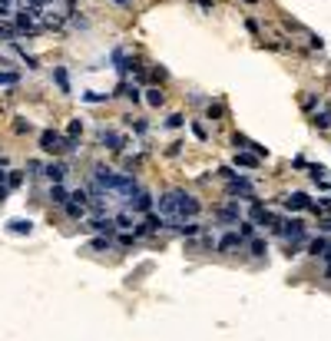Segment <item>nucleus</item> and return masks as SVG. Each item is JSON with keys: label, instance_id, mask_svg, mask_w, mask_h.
I'll return each instance as SVG.
<instances>
[{"label": "nucleus", "instance_id": "23", "mask_svg": "<svg viewBox=\"0 0 331 341\" xmlns=\"http://www.w3.org/2000/svg\"><path fill=\"white\" fill-rule=\"evenodd\" d=\"M311 123H315V126H318V129H328V126H331V113H328V110H321V113H315V116H311Z\"/></svg>", "mask_w": 331, "mask_h": 341}, {"label": "nucleus", "instance_id": "47", "mask_svg": "<svg viewBox=\"0 0 331 341\" xmlns=\"http://www.w3.org/2000/svg\"><path fill=\"white\" fill-rule=\"evenodd\" d=\"M3 182H7V172H3V169H0V186H3Z\"/></svg>", "mask_w": 331, "mask_h": 341}, {"label": "nucleus", "instance_id": "7", "mask_svg": "<svg viewBox=\"0 0 331 341\" xmlns=\"http://www.w3.org/2000/svg\"><path fill=\"white\" fill-rule=\"evenodd\" d=\"M126 206H129V212H143V215H146V212H153V196L139 189V192H136V196H132Z\"/></svg>", "mask_w": 331, "mask_h": 341}, {"label": "nucleus", "instance_id": "46", "mask_svg": "<svg viewBox=\"0 0 331 341\" xmlns=\"http://www.w3.org/2000/svg\"><path fill=\"white\" fill-rule=\"evenodd\" d=\"M7 192H10V186H0V202L7 199Z\"/></svg>", "mask_w": 331, "mask_h": 341}, {"label": "nucleus", "instance_id": "29", "mask_svg": "<svg viewBox=\"0 0 331 341\" xmlns=\"http://www.w3.org/2000/svg\"><path fill=\"white\" fill-rule=\"evenodd\" d=\"M308 176L315 179V182H321V179L328 176V169H325V166H321V163H315V166H311V169H308Z\"/></svg>", "mask_w": 331, "mask_h": 341}, {"label": "nucleus", "instance_id": "11", "mask_svg": "<svg viewBox=\"0 0 331 341\" xmlns=\"http://www.w3.org/2000/svg\"><path fill=\"white\" fill-rule=\"evenodd\" d=\"M215 215H219L222 222H239L242 219V209H239V202H229V206H219Z\"/></svg>", "mask_w": 331, "mask_h": 341}, {"label": "nucleus", "instance_id": "25", "mask_svg": "<svg viewBox=\"0 0 331 341\" xmlns=\"http://www.w3.org/2000/svg\"><path fill=\"white\" fill-rule=\"evenodd\" d=\"M80 136H83V123L70 120V126H66V139H80Z\"/></svg>", "mask_w": 331, "mask_h": 341}, {"label": "nucleus", "instance_id": "18", "mask_svg": "<svg viewBox=\"0 0 331 341\" xmlns=\"http://www.w3.org/2000/svg\"><path fill=\"white\" fill-rule=\"evenodd\" d=\"M120 96H126V99H132V103H139L143 99V89L139 86H129V83H120V89H116Z\"/></svg>", "mask_w": 331, "mask_h": 341}, {"label": "nucleus", "instance_id": "5", "mask_svg": "<svg viewBox=\"0 0 331 341\" xmlns=\"http://www.w3.org/2000/svg\"><path fill=\"white\" fill-rule=\"evenodd\" d=\"M159 229H166V219H163V215H156V212H146L143 225H136V229H132V235H136V239H143V235L159 232Z\"/></svg>", "mask_w": 331, "mask_h": 341}, {"label": "nucleus", "instance_id": "42", "mask_svg": "<svg viewBox=\"0 0 331 341\" xmlns=\"http://www.w3.org/2000/svg\"><path fill=\"white\" fill-rule=\"evenodd\" d=\"M315 103H318V96H305V99H301V106H305V110H311Z\"/></svg>", "mask_w": 331, "mask_h": 341}, {"label": "nucleus", "instance_id": "32", "mask_svg": "<svg viewBox=\"0 0 331 341\" xmlns=\"http://www.w3.org/2000/svg\"><path fill=\"white\" fill-rule=\"evenodd\" d=\"M182 123H186V116H182V113H172V116L166 120V126H169V129H179Z\"/></svg>", "mask_w": 331, "mask_h": 341}, {"label": "nucleus", "instance_id": "33", "mask_svg": "<svg viewBox=\"0 0 331 341\" xmlns=\"http://www.w3.org/2000/svg\"><path fill=\"white\" fill-rule=\"evenodd\" d=\"M20 182H23V172H7V186L10 189H17Z\"/></svg>", "mask_w": 331, "mask_h": 341}, {"label": "nucleus", "instance_id": "19", "mask_svg": "<svg viewBox=\"0 0 331 341\" xmlns=\"http://www.w3.org/2000/svg\"><path fill=\"white\" fill-rule=\"evenodd\" d=\"M53 80H56V86H60V93H70V73H66L63 66L53 70Z\"/></svg>", "mask_w": 331, "mask_h": 341}, {"label": "nucleus", "instance_id": "38", "mask_svg": "<svg viewBox=\"0 0 331 341\" xmlns=\"http://www.w3.org/2000/svg\"><path fill=\"white\" fill-rule=\"evenodd\" d=\"M13 37H17V30H10V27L0 23V40H13Z\"/></svg>", "mask_w": 331, "mask_h": 341}, {"label": "nucleus", "instance_id": "51", "mask_svg": "<svg viewBox=\"0 0 331 341\" xmlns=\"http://www.w3.org/2000/svg\"><path fill=\"white\" fill-rule=\"evenodd\" d=\"M248 3H255V0H248Z\"/></svg>", "mask_w": 331, "mask_h": 341}, {"label": "nucleus", "instance_id": "13", "mask_svg": "<svg viewBox=\"0 0 331 341\" xmlns=\"http://www.w3.org/2000/svg\"><path fill=\"white\" fill-rule=\"evenodd\" d=\"M242 242H245V239L239 235V232H229V235H222L219 242H215V249H219V252H232L235 245H242Z\"/></svg>", "mask_w": 331, "mask_h": 341}, {"label": "nucleus", "instance_id": "17", "mask_svg": "<svg viewBox=\"0 0 331 341\" xmlns=\"http://www.w3.org/2000/svg\"><path fill=\"white\" fill-rule=\"evenodd\" d=\"M50 202H56V206H66V202H70V192L63 189V182L50 186Z\"/></svg>", "mask_w": 331, "mask_h": 341}, {"label": "nucleus", "instance_id": "6", "mask_svg": "<svg viewBox=\"0 0 331 341\" xmlns=\"http://www.w3.org/2000/svg\"><path fill=\"white\" fill-rule=\"evenodd\" d=\"M225 192H229V196H242V199H255V196H252V182H248V179H242V176L229 179Z\"/></svg>", "mask_w": 331, "mask_h": 341}, {"label": "nucleus", "instance_id": "39", "mask_svg": "<svg viewBox=\"0 0 331 341\" xmlns=\"http://www.w3.org/2000/svg\"><path fill=\"white\" fill-rule=\"evenodd\" d=\"M219 176H222V179H235V176H239V172H235L232 166H222V169H219Z\"/></svg>", "mask_w": 331, "mask_h": 341}, {"label": "nucleus", "instance_id": "34", "mask_svg": "<svg viewBox=\"0 0 331 341\" xmlns=\"http://www.w3.org/2000/svg\"><path fill=\"white\" fill-rule=\"evenodd\" d=\"M30 129H33V126L27 120H13V132H20V136H23V132H30Z\"/></svg>", "mask_w": 331, "mask_h": 341}, {"label": "nucleus", "instance_id": "31", "mask_svg": "<svg viewBox=\"0 0 331 341\" xmlns=\"http://www.w3.org/2000/svg\"><path fill=\"white\" fill-rule=\"evenodd\" d=\"M206 110H209V120H222V116H225V106H222V103H209Z\"/></svg>", "mask_w": 331, "mask_h": 341}, {"label": "nucleus", "instance_id": "27", "mask_svg": "<svg viewBox=\"0 0 331 341\" xmlns=\"http://www.w3.org/2000/svg\"><path fill=\"white\" fill-rule=\"evenodd\" d=\"M20 83V73H7V70H0V86H17Z\"/></svg>", "mask_w": 331, "mask_h": 341}, {"label": "nucleus", "instance_id": "43", "mask_svg": "<svg viewBox=\"0 0 331 341\" xmlns=\"http://www.w3.org/2000/svg\"><path fill=\"white\" fill-rule=\"evenodd\" d=\"M27 169H30V176H37V172H40V163H37V159H30V163H27Z\"/></svg>", "mask_w": 331, "mask_h": 341}, {"label": "nucleus", "instance_id": "22", "mask_svg": "<svg viewBox=\"0 0 331 341\" xmlns=\"http://www.w3.org/2000/svg\"><path fill=\"white\" fill-rule=\"evenodd\" d=\"M308 252H311V255H325V252H328V239H321V235H318V239H311V242H308Z\"/></svg>", "mask_w": 331, "mask_h": 341}, {"label": "nucleus", "instance_id": "45", "mask_svg": "<svg viewBox=\"0 0 331 341\" xmlns=\"http://www.w3.org/2000/svg\"><path fill=\"white\" fill-rule=\"evenodd\" d=\"M199 7H202V10H212V0H199Z\"/></svg>", "mask_w": 331, "mask_h": 341}, {"label": "nucleus", "instance_id": "4", "mask_svg": "<svg viewBox=\"0 0 331 341\" xmlns=\"http://www.w3.org/2000/svg\"><path fill=\"white\" fill-rule=\"evenodd\" d=\"M96 143L103 146V149H113V153H120L123 146H126V136L116 129H96Z\"/></svg>", "mask_w": 331, "mask_h": 341}, {"label": "nucleus", "instance_id": "21", "mask_svg": "<svg viewBox=\"0 0 331 341\" xmlns=\"http://www.w3.org/2000/svg\"><path fill=\"white\" fill-rule=\"evenodd\" d=\"M235 225H239V235H242V239H252L255 235V222L252 219H239Z\"/></svg>", "mask_w": 331, "mask_h": 341}, {"label": "nucleus", "instance_id": "8", "mask_svg": "<svg viewBox=\"0 0 331 341\" xmlns=\"http://www.w3.org/2000/svg\"><path fill=\"white\" fill-rule=\"evenodd\" d=\"M89 229L99 232V235H113L116 232V219L113 215H96V219H89Z\"/></svg>", "mask_w": 331, "mask_h": 341}, {"label": "nucleus", "instance_id": "16", "mask_svg": "<svg viewBox=\"0 0 331 341\" xmlns=\"http://www.w3.org/2000/svg\"><path fill=\"white\" fill-rule=\"evenodd\" d=\"M33 222L30 219H10L7 222V232H13V235H30Z\"/></svg>", "mask_w": 331, "mask_h": 341}, {"label": "nucleus", "instance_id": "20", "mask_svg": "<svg viewBox=\"0 0 331 341\" xmlns=\"http://www.w3.org/2000/svg\"><path fill=\"white\" fill-rule=\"evenodd\" d=\"M146 103H149V106H156V110H159V106H163V103H166V96H163V89H159V86H153V89H146Z\"/></svg>", "mask_w": 331, "mask_h": 341}, {"label": "nucleus", "instance_id": "44", "mask_svg": "<svg viewBox=\"0 0 331 341\" xmlns=\"http://www.w3.org/2000/svg\"><path fill=\"white\" fill-rule=\"evenodd\" d=\"M321 225V232H331V219H325V222H318Z\"/></svg>", "mask_w": 331, "mask_h": 341}, {"label": "nucleus", "instance_id": "41", "mask_svg": "<svg viewBox=\"0 0 331 341\" xmlns=\"http://www.w3.org/2000/svg\"><path fill=\"white\" fill-rule=\"evenodd\" d=\"M132 242H136V235H120V245H123V249H129Z\"/></svg>", "mask_w": 331, "mask_h": 341}, {"label": "nucleus", "instance_id": "30", "mask_svg": "<svg viewBox=\"0 0 331 341\" xmlns=\"http://www.w3.org/2000/svg\"><path fill=\"white\" fill-rule=\"evenodd\" d=\"M116 219V229H132V215L129 212H120V215H113Z\"/></svg>", "mask_w": 331, "mask_h": 341}, {"label": "nucleus", "instance_id": "24", "mask_svg": "<svg viewBox=\"0 0 331 341\" xmlns=\"http://www.w3.org/2000/svg\"><path fill=\"white\" fill-rule=\"evenodd\" d=\"M63 209H66V215H70V219H83V215H86V209H83L80 202H66Z\"/></svg>", "mask_w": 331, "mask_h": 341}, {"label": "nucleus", "instance_id": "50", "mask_svg": "<svg viewBox=\"0 0 331 341\" xmlns=\"http://www.w3.org/2000/svg\"><path fill=\"white\" fill-rule=\"evenodd\" d=\"M3 13H7V7H0V17H3Z\"/></svg>", "mask_w": 331, "mask_h": 341}, {"label": "nucleus", "instance_id": "37", "mask_svg": "<svg viewBox=\"0 0 331 341\" xmlns=\"http://www.w3.org/2000/svg\"><path fill=\"white\" fill-rule=\"evenodd\" d=\"M83 99H86V103H106L103 93H83Z\"/></svg>", "mask_w": 331, "mask_h": 341}, {"label": "nucleus", "instance_id": "9", "mask_svg": "<svg viewBox=\"0 0 331 341\" xmlns=\"http://www.w3.org/2000/svg\"><path fill=\"white\" fill-rule=\"evenodd\" d=\"M113 63H116V70H120L123 77H126V73H139V63H136V60H129V56L123 53V50H116V53H113Z\"/></svg>", "mask_w": 331, "mask_h": 341}, {"label": "nucleus", "instance_id": "14", "mask_svg": "<svg viewBox=\"0 0 331 341\" xmlns=\"http://www.w3.org/2000/svg\"><path fill=\"white\" fill-rule=\"evenodd\" d=\"M172 232L176 235H182V239H192L199 232V222H192V219H186V222H172Z\"/></svg>", "mask_w": 331, "mask_h": 341}, {"label": "nucleus", "instance_id": "12", "mask_svg": "<svg viewBox=\"0 0 331 341\" xmlns=\"http://www.w3.org/2000/svg\"><path fill=\"white\" fill-rule=\"evenodd\" d=\"M43 176L56 186V182H63V179H66V166L63 163H50V166H43Z\"/></svg>", "mask_w": 331, "mask_h": 341}, {"label": "nucleus", "instance_id": "3", "mask_svg": "<svg viewBox=\"0 0 331 341\" xmlns=\"http://www.w3.org/2000/svg\"><path fill=\"white\" fill-rule=\"evenodd\" d=\"M40 149L43 153H66V136L63 132H56V129H43L40 132Z\"/></svg>", "mask_w": 331, "mask_h": 341}, {"label": "nucleus", "instance_id": "26", "mask_svg": "<svg viewBox=\"0 0 331 341\" xmlns=\"http://www.w3.org/2000/svg\"><path fill=\"white\" fill-rule=\"evenodd\" d=\"M89 245H93V249H96V252H110V245H113V239H110V235H96V239H93V242H89Z\"/></svg>", "mask_w": 331, "mask_h": 341}, {"label": "nucleus", "instance_id": "49", "mask_svg": "<svg viewBox=\"0 0 331 341\" xmlns=\"http://www.w3.org/2000/svg\"><path fill=\"white\" fill-rule=\"evenodd\" d=\"M7 3H10V0H0V7H7Z\"/></svg>", "mask_w": 331, "mask_h": 341}, {"label": "nucleus", "instance_id": "1", "mask_svg": "<svg viewBox=\"0 0 331 341\" xmlns=\"http://www.w3.org/2000/svg\"><path fill=\"white\" fill-rule=\"evenodd\" d=\"M199 212H202V202L186 189H169V192L159 196V215L166 222H186V219H196Z\"/></svg>", "mask_w": 331, "mask_h": 341}, {"label": "nucleus", "instance_id": "15", "mask_svg": "<svg viewBox=\"0 0 331 341\" xmlns=\"http://www.w3.org/2000/svg\"><path fill=\"white\" fill-rule=\"evenodd\" d=\"M235 166H242V169H255V166H258V156L248 153V149H239V153H235Z\"/></svg>", "mask_w": 331, "mask_h": 341}, {"label": "nucleus", "instance_id": "36", "mask_svg": "<svg viewBox=\"0 0 331 341\" xmlns=\"http://www.w3.org/2000/svg\"><path fill=\"white\" fill-rule=\"evenodd\" d=\"M70 199H77L80 206H86V202H89V196H86V189H77V192H73V196H70Z\"/></svg>", "mask_w": 331, "mask_h": 341}, {"label": "nucleus", "instance_id": "35", "mask_svg": "<svg viewBox=\"0 0 331 341\" xmlns=\"http://www.w3.org/2000/svg\"><path fill=\"white\" fill-rule=\"evenodd\" d=\"M192 132H196V139H202V143L209 139V132H206V126H202V123H192Z\"/></svg>", "mask_w": 331, "mask_h": 341}, {"label": "nucleus", "instance_id": "2", "mask_svg": "<svg viewBox=\"0 0 331 341\" xmlns=\"http://www.w3.org/2000/svg\"><path fill=\"white\" fill-rule=\"evenodd\" d=\"M275 232L285 239L288 245H295V242H301V239H305V222H301V219H282V222L275 225Z\"/></svg>", "mask_w": 331, "mask_h": 341}, {"label": "nucleus", "instance_id": "28", "mask_svg": "<svg viewBox=\"0 0 331 341\" xmlns=\"http://www.w3.org/2000/svg\"><path fill=\"white\" fill-rule=\"evenodd\" d=\"M248 249H252V255H255V258H262V255L268 252V245H265L262 239H252V242H248Z\"/></svg>", "mask_w": 331, "mask_h": 341}, {"label": "nucleus", "instance_id": "10", "mask_svg": "<svg viewBox=\"0 0 331 341\" xmlns=\"http://www.w3.org/2000/svg\"><path fill=\"white\" fill-rule=\"evenodd\" d=\"M282 202H285V209H288V212H291V209L298 212V209H308V206H311L308 192H291V196H285Z\"/></svg>", "mask_w": 331, "mask_h": 341}, {"label": "nucleus", "instance_id": "40", "mask_svg": "<svg viewBox=\"0 0 331 341\" xmlns=\"http://www.w3.org/2000/svg\"><path fill=\"white\" fill-rule=\"evenodd\" d=\"M308 40H311V46H315V50H321V46H325V40H321V37H318V33H311V37H308Z\"/></svg>", "mask_w": 331, "mask_h": 341}, {"label": "nucleus", "instance_id": "48", "mask_svg": "<svg viewBox=\"0 0 331 341\" xmlns=\"http://www.w3.org/2000/svg\"><path fill=\"white\" fill-rule=\"evenodd\" d=\"M113 3H120V7H126V3H129V0H113Z\"/></svg>", "mask_w": 331, "mask_h": 341}]
</instances>
